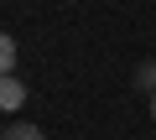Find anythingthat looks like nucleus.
<instances>
[{
	"instance_id": "obj_4",
	"label": "nucleus",
	"mask_w": 156,
	"mask_h": 140,
	"mask_svg": "<svg viewBox=\"0 0 156 140\" xmlns=\"http://www.w3.org/2000/svg\"><path fill=\"white\" fill-rule=\"evenodd\" d=\"M140 88H156V62H146V67H140Z\"/></svg>"
},
{
	"instance_id": "obj_2",
	"label": "nucleus",
	"mask_w": 156,
	"mask_h": 140,
	"mask_svg": "<svg viewBox=\"0 0 156 140\" xmlns=\"http://www.w3.org/2000/svg\"><path fill=\"white\" fill-rule=\"evenodd\" d=\"M11 73H16V42L0 31V78H11Z\"/></svg>"
},
{
	"instance_id": "obj_1",
	"label": "nucleus",
	"mask_w": 156,
	"mask_h": 140,
	"mask_svg": "<svg viewBox=\"0 0 156 140\" xmlns=\"http://www.w3.org/2000/svg\"><path fill=\"white\" fill-rule=\"evenodd\" d=\"M21 104H26V83H16V73L0 78V114H16Z\"/></svg>"
},
{
	"instance_id": "obj_5",
	"label": "nucleus",
	"mask_w": 156,
	"mask_h": 140,
	"mask_svg": "<svg viewBox=\"0 0 156 140\" xmlns=\"http://www.w3.org/2000/svg\"><path fill=\"white\" fill-rule=\"evenodd\" d=\"M151 119H156V88H151Z\"/></svg>"
},
{
	"instance_id": "obj_3",
	"label": "nucleus",
	"mask_w": 156,
	"mask_h": 140,
	"mask_svg": "<svg viewBox=\"0 0 156 140\" xmlns=\"http://www.w3.org/2000/svg\"><path fill=\"white\" fill-rule=\"evenodd\" d=\"M5 140H47V135H42V125H11Z\"/></svg>"
}]
</instances>
